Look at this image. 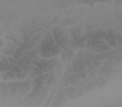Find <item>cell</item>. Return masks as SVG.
I'll use <instances>...</instances> for the list:
<instances>
[{
  "mask_svg": "<svg viewBox=\"0 0 122 107\" xmlns=\"http://www.w3.org/2000/svg\"><path fill=\"white\" fill-rule=\"evenodd\" d=\"M54 36V39L57 44L61 47L65 46L67 44L66 35L64 31H62L59 28H55L53 31Z\"/></svg>",
  "mask_w": 122,
  "mask_h": 107,
  "instance_id": "obj_1",
  "label": "cell"
},
{
  "mask_svg": "<svg viewBox=\"0 0 122 107\" xmlns=\"http://www.w3.org/2000/svg\"><path fill=\"white\" fill-rule=\"evenodd\" d=\"M73 54L72 51L69 49L64 50V52L62 53V57L64 61H67L68 62L70 61V59Z\"/></svg>",
  "mask_w": 122,
  "mask_h": 107,
  "instance_id": "obj_2",
  "label": "cell"
}]
</instances>
